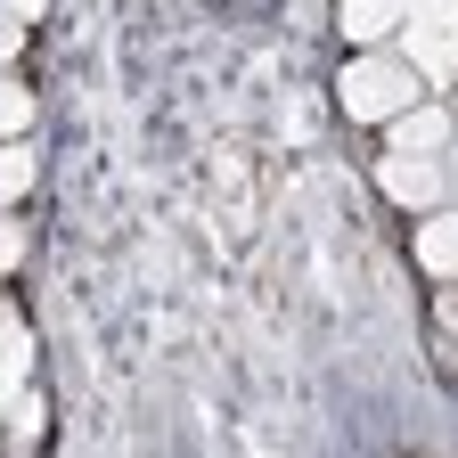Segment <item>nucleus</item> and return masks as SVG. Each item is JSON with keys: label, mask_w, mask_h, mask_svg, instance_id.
Here are the masks:
<instances>
[{"label": "nucleus", "mask_w": 458, "mask_h": 458, "mask_svg": "<svg viewBox=\"0 0 458 458\" xmlns=\"http://www.w3.org/2000/svg\"><path fill=\"white\" fill-rule=\"evenodd\" d=\"M25 189H33V148L0 140V197H25Z\"/></svg>", "instance_id": "7"}, {"label": "nucleus", "mask_w": 458, "mask_h": 458, "mask_svg": "<svg viewBox=\"0 0 458 458\" xmlns=\"http://www.w3.org/2000/svg\"><path fill=\"white\" fill-rule=\"evenodd\" d=\"M0 9H9V17H17V25H33V17H41V9H49V0H0Z\"/></svg>", "instance_id": "12"}, {"label": "nucleus", "mask_w": 458, "mask_h": 458, "mask_svg": "<svg viewBox=\"0 0 458 458\" xmlns=\"http://www.w3.org/2000/svg\"><path fill=\"white\" fill-rule=\"evenodd\" d=\"M17 49H25V25H17L9 9H0V57H17Z\"/></svg>", "instance_id": "11"}, {"label": "nucleus", "mask_w": 458, "mask_h": 458, "mask_svg": "<svg viewBox=\"0 0 458 458\" xmlns=\"http://www.w3.org/2000/svg\"><path fill=\"white\" fill-rule=\"evenodd\" d=\"M385 123H393V148H410V156H442L450 148V106L442 98H426V106L410 98V106H393Z\"/></svg>", "instance_id": "3"}, {"label": "nucleus", "mask_w": 458, "mask_h": 458, "mask_svg": "<svg viewBox=\"0 0 458 458\" xmlns=\"http://www.w3.org/2000/svg\"><path fill=\"white\" fill-rule=\"evenodd\" d=\"M335 98H344V114H352V123H385L393 106H410V98H418V74L401 66V57H385V49H360L352 66H344Z\"/></svg>", "instance_id": "1"}, {"label": "nucleus", "mask_w": 458, "mask_h": 458, "mask_svg": "<svg viewBox=\"0 0 458 458\" xmlns=\"http://www.w3.org/2000/svg\"><path fill=\"white\" fill-rule=\"evenodd\" d=\"M401 66L426 74V82L442 90V82H450V33H434V25H401Z\"/></svg>", "instance_id": "5"}, {"label": "nucleus", "mask_w": 458, "mask_h": 458, "mask_svg": "<svg viewBox=\"0 0 458 458\" xmlns=\"http://www.w3.org/2000/svg\"><path fill=\"white\" fill-rule=\"evenodd\" d=\"M377 189H385L393 205H410V213H434V205H450V164H442V156L393 148V156L377 164Z\"/></svg>", "instance_id": "2"}, {"label": "nucleus", "mask_w": 458, "mask_h": 458, "mask_svg": "<svg viewBox=\"0 0 458 458\" xmlns=\"http://www.w3.org/2000/svg\"><path fill=\"white\" fill-rule=\"evenodd\" d=\"M401 25H410V0H344V17H335V33L352 41V49H377Z\"/></svg>", "instance_id": "4"}, {"label": "nucleus", "mask_w": 458, "mask_h": 458, "mask_svg": "<svg viewBox=\"0 0 458 458\" xmlns=\"http://www.w3.org/2000/svg\"><path fill=\"white\" fill-rule=\"evenodd\" d=\"M17 262H25V229L0 221V270H17Z\"/></svg>", "instance_id": "10"}, {"label": "nucleus", "mask_w": 458, "mask_h": 458, "mask_svg": "<svg viewBox=\"0 0 458 458\" xmlns=\"http://www.w3.org/2000/svg\"><path fill=\"white\" fill-rule=\"evenodd\" d=\"M418 262H426V278H450V262H458V246H450V213H442V205H434L426 229H418Z\"/></svg>", "instance_id": "6"}, {"label": "nucleus", "mask_w": 458, "mask_h": 458, "mask_svg": "<svg viewBox=\"0 0 458 458\" xmlns=\"http://www.w3.org/2000/svg\"><path fill=\"white\" fill-rule=\"evenodd\" d=\"M41 434V401H9V442H33Z\"/></svg>", "instance_id": "9"}, {"label": "nucleus", "mask_w": 458, "mask_h": 458, "mask_svg": "<svg viewBox=\"0 0 458 458\" xmlns=\"http://www.w3.org/2000/svg\"><path fill=\"white\" fill-rule=\"evenodd\" d=\"M9 344H17V327H9V319H0V352H9Z\"/></svg>", "instance_id": "13"}, {"label": "nucleus", "mask_w": 458, "mask_h": 458, "mask_svg": "<svg viewBox=\"0 0 458 458\" xmlns=\"http://www.w3.org/2000/svg\"><path fill=\"white\" fill-rule=\"evenodd\" d=\"M25 131H33V90L0 82V140H25Z\"/></svg>", "instance_id": "8"}]
</instances>
